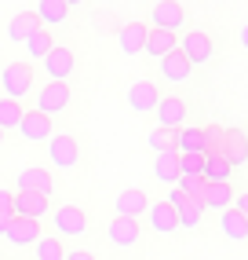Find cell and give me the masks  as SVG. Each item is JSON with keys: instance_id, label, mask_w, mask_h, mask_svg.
Returning a JSON list of instances; mask_svg holds the SVG:
<instances>
[{"instance_id": "6da1fadb", "label": "cell", "mask_w": 248, "mask_h": 260, "mask_svg": "<svg viewBox=\"0 0 248 260\" xmlns=\"http://www.w3.org/2000/svg\"><path fill=\"white\" fill-rule=\"evenodd\" d=\"M0 88H4V99L22 103L33 92V66L29 62H11L0 70Z\"/></svg>"}, {"instance_id": "7a4b0ae2", "label": "cell", "mask_w": 248, "mask_h": 260, "mask_svg": "<svg viewBox=\"0 0 248 260\" xmlns=\"http://www.w3.org/2000/svg\"><path fill=\"white\" fill-rule=\"evenodd\" d=\"M69 95H73V88H69L66 81H48L44 88L37 92V107L33 110H40V114H62L66 107H69Z\"/></svg>"}, {"instance_id": "3957f363", "label": "cell", "mask_w": 248, "mask_h": 260, "mask_svg": "<svg viewBox=\"0 0 248 260\" xmlns=\"http://www.w3.org/2000/svg\"><path fill=\"white\" fill-rule=\"evenodd\" d=\"M48 158L55 169H77L80 165V143L73 136H48Z\"/></svg>"}, {"instance_id": "277c9868", "label": "cell", "mask_w": 248, "mask_h": 260, "mask_svg": "<svg viewBox=\"0 0 248 260\" xmlns=\"http://www.w3.org/2000/svg\"><path fill=\"white\" fill-rule=\"evenodd\" d=\"M168 202L175 205L179 228H190V231H193V228H201V220H204V205H201V198H190L186 190H179V187H175Z\"/></svg>"}, {"instance_id": "5b68a950", "label": "cell", "mask_w": 248, "mask_h": 260, "mask_svg": "<svg viewBox=\"0 0 248 260\" xmlns=\"http://www.w3.org/2000/svg\"><path fill=\"white\" fill-rule=\"evenodd\" d=\"M183 22H186V11H183V4L179 0H157V4L150 8V26L153 29H183Z\"/></svg>"}, {"instance_id": "8992f818", "label": "cell", "mask_w": 248, "mask_h": 260, "mask_svg": "<svg viewBox=\"0 0 248 260\" xmlns=\"http://www.w3.org/2000/svg\"><path fill=\"white\" fill-rule=\"evenodd\" d=\"M51 223H55V235H73V238L88 235V213L80 205H59Z\"/></svg>"}, {"instance_id": "52a82bcc", "label": "cell", "mask_w": 248, "mask_h": 260, "mask_svg": "<svg viewBox=\"0 0 248 260\" xmlns=\"http://www.w3.org/2000/svg\"><path fill=\"white\" fill-rule=\"evenodd\" d=\"M153 114H157V128H164V132H175V128L186 125V103L175 99V95H161Z\"/></svg>"}, {"instance_id": "ba28073f", "label": "cell", "mask_w": 248, "mask_h": 260, "mask_svg": "<svg viewBox=\"0 0 248 260\" xmlns=\"http://www.w3.org/2000/svg\"><path fill=\"white\" fill-rule=\"evenodd\" d=\"M124 99H128V107L135 114H153V107L161 103V84L157 81H135Z\"/></svg>"}, {"instance_id": "9c48e42d", "label": "cell", "mask_w": 248, "mask_h": 260, "mask_svg": "<svg viewBox=\"0 0 248 260\" xmlns=\"http://www.w3.org/2000/svg\"><path fill=\"white\" fill-rule=\"evenodd\" d=\"M179 51L190 59V66H201V62H208V59H212L216 44H212V37H208L204 29H190L186 37L179 41Z\"/></svg>"}, {"instance_id": "30bf717a", "label": "cell", "mask_w": 248, "mask_h": 260, "mask_svg": "<svg viewBox=\"0 0 248 260\" xmlns=\"http://www.w3.org/2000/svg\"><path fill=\"white\" fill-rule=\"evenodd\" d=\"M4 238L11 242V246H19V249H29L33 242L40 238V220H29V216H11V223L4 228Z\"/></svg>"}, {"instance_id": "8fae6325", "label": "cell", "mask_w": 248, "mask_h": 260, "mask_svg": "<svg viewBox=\"0 0 248 260\" xmlns=\"http://www.w3.org/2000/svg\"><path fill=\"white\" fill-rule=\"evenodd\" d=\"M106 238H110L117 249H132V246H139V238H143V228H139V220L113 216L110 228H106Z\"/></svg>"}, {"instance_id": "7c38bea8", "label": "cell", "mask_w": 248, "mask_h": 260, "mask_svg": "<svg viewBox=\"0 0 248 260\" xmlns=\"http://www.w3.org/2000/svg\"><path fill=\"white\" fill-rule=\"evenodd\" d=\"M172 150H175V154H204V150H208L204 128H193V125L175 128V132H172Z\"/></svg>"}, {"instance_id": "4fadbf2b", "label": "cell", "mask_w": 248, "mask_h": 260, "mask_svg": "<svg viewBox=\"0 0 248 260\" xmlns=\"http://www.w3.org/2000/svg\"><path fill=\"white\" fill-rule=\"evenodd\" d=\"M146 220L157 235H175L179 231V216H175V205L172 202H150L146 205Z\"/></svg>"}, {"instance_id": "5bb4252c", "label": "cell", "mask_w": 248, "mask_h": 260, "mask_svg": "<svg viewBox=\"0 0 248 260\" xmlns=\"http://www.w3.org/2000/svg\"><path fill=\"white\" fill-rule=\"evenodd\" d=\"M15 132H19L22 140H29V143H44L48 136H51V117L40 114V110H26Z\"/></svg>"}, {"instance_id": "9a60e30c", "label": "cell", "mask_w": 248, "mask_h": 260, "mask_svg": "<svg viewBox=\"0 0 248 260\" xmlns=\"http://www.w3.org/2000/svg\"><path fill=\"white\" fill-rule=\"evenodd\" d=\"M73 70H77V62H73V51L69 48H51L44 55V74L51 81H69Z\"/></svg>"}, {"instance_id": "2e32d148", "label": "cell", "mask_w": 248, "mask_h": 260, "mask_svg": "<svg viewBox=\"0 0 248 260\" xmlns=\"http://www.w3.org/2000/svg\"><path fill=\"white\" fill-rule=\"evenodd\" d=\"M146 33H150L146 22H128V26H120V29H117V48H120V55L135 59L139 51H143V44H146Z\"/></svg>"}, {"instance_id": "e0dca14e", "label": "cell", "mask_w": 248, "mask_h": 260, "mask_svg": "<svg viewBox=\"0 0 248 260\" xmlns=\"http://www.w3.org/2000/svg\"><path fill=\"white\" fill-rule=\"evenodd\" d=\"M146 205H150L146 190L132 187V190H120V194H117L113 209H117V216H124V220H139V216H146Z\"/></svg>"}, {"instance_id": "ac0fdd59", "label": "cell", "mask_w": 248, "mask_h": 260, "mask_svg": "<svg viewBox=\"0 0 248 260\" xmlns=\"http://www.w3.org/2000/svg\"><path fill=\"white\" fill-rule=\"evenodd\" d=\"M157 62H161V77H164L168 84H183V81H190V74H193L190 59L183 55L179 48L168 51V55H164V59H157Z\"/></svg>"}, {"instance_id": "d6986e66", "label": "cell", "mask_w": 248, "mask_h": 260, "mask_svg": "<svg viewBox=\"0 0 248 260\" xmlns=\"http://www.w3.org/2000/svg\"><path fill=\"white\" fill-rule=\"evenodd\" d=\"M48 202L44 194H26V190H19V194H11V213L15 216H29V220H40L48 213Z\"/></svg>"}, {"instance_id": "ffe728a7", "label": "cell", "mask_w": 248, "mask_h": 260, "mask_svg": "<svg viewBox=\"0 0 248 260\" xmlns=\"http://www.w3.org/2000/svg\"><path fill=\"white\" fill-rule=\"evenodd\" d=\"M175 48H179V33H172V29H150L146 44H143V51L150 59H164L168 51H175Z\"/></svg>"}, {"instance_id": "44dd1931", "label": "cell", "mask_w": 248, "mask_h": 260, "mask_svg": "<svg viewBox=\"0 0 248 260\" xmlns=\"http://www.w3.org/2000/svg\"><path fill=\"white\" fill-rule=\"evenodd\" d=\"M230 172H234V169L223 161L219 150H204L201 154V176H204V183H230Z\"/></svg>"}, {"instance_id": "7402d4cb", "label": "cell", "mask_w": 248, "mask_h": 260, "mask_svg": "<svg viewBox=\"0 0 248 260\" xmlns=\"http://www.w3.org/2000/svg\"><path fill=\"white\" fill-rule=\"evenodd\" d=\"M51 187H55V183H51V172H48V169H37V165L26 169L22 176H19V190H26V194H44V198H51Z\"/></svg>"}, {"instance_id": "603a6c76", "label": "cell", "mask_w": 248, "mask_h": 260, "mask_svg": "<svg viewBox=\"0 0 248 260\" xmlns=\"http://www.w3.org/2000/svg\"><path fill=\"white\" fill-rule=\"evenodd\" d=\"M219 228H223V235L230 242H244L248 238V216L237 213V209H223L219 213Z\"/></svg>"}, {"instance_id": "cb8c5ba5", "label": "cell", "mask_w": 248, "mask_h": 260, "mask_svg": "<svg viewBox=\"0 0 248 260\" xmlns=\"http://www.w3.org/2000/svg\"><path fill=\"white\" fill-rule=\"evenodd\" d=\"M33 15H37L40 26H62L69 8L62 4V0H37V8H33Z\"/></svg>"}, {"instance_id": "d4e9b609", "label": "cell", "mask_w": 248, "mask_h": 260, "mask_svg": "<svg viewBox=\"0 0 248 260\" xmlns=\"http://www.w3.org/2000/svg\"><path fill=\"white\" fill-rule=\"evenodd\" d=\"M230 198H234V187H230V183H208L204 194H201V205H204V209L223 213L226 205H230Z\"/></svg>"}, {"instance_id": "484cf974", "label": "cell", "mask_w": 248, "mask_h": 260, "mask_svg": "<svg viewBox=\"0 0 248 260\" xmlns=\"http://www.w3.org/2000/svg\"><path fill=\"white\" fill-rule=\"evenodd\" d=\"M153 176L161 180V183H175V180H179V154H175V150L157 154V161H153Z\"/></svg>"}, {"instance_id": "4316f807", "label": "cell", "mask_w": 248, "mask_h": 260, "mask_svg": "<svg viewBox=\"0 0 248 260\" xmlns=\"http://www.w3.org/2000/svg\"><path fill=\"white\" fill-rule=\"evenodd\" d=\"M29 249H33V256H37V260H62V253H66V246H62L59 235H40Z\"/></svg>"}, {"instance_id": "83f0119b", "label": "cell", "mask_w": 248, "mask_h": 260, "mask_svg": "<svg viewBox=\"0 0 248 260\" xmlns=\"http://www.w3.org/2000/svg\"><path fill=\"white\" fill-rule=\"evenodd\" d=\"M22 44H26V51H29V59H44L48 51L55 48V44H51V29H48V26H37Z\"/></svg>"}, {"instance_id": "f1b7e54d", "label": "cell", "mask_w": 248, "mask_h": 260, "mask_svg": "<svg viewBox=\"0 0 248 260\" xmlns=\"http://www.w3.org/2000/svg\"><path fill=\"white\" fill-rule=\"evenodd\" d=\"M22 114H26L22 103L0 99V132H15V128H19V121H22Z\"/></svg>"}, {"instance_id": "f546056e", "label": "cell", "mask_w": 248, "mask_h": 260, "mask_svg": "<svg viewBox=\"0 0 248 260\" xmlns=\"http://www.w3.org/2000/svg\"><path fill=\"white\" fill-rule=\"evenodd\" d=\"M37 26H40L37 15H33V11H22V15H15V19L8 22V37H11V41H26Z\"/></svg>"}, {"instance_id": "4dcf8cb0", "label": "cell", "mask_w": 248, "mask_h": 260, "mask_svg": "<svg viewBox=\"0 0 248 260\" xmlns=\"http://www.w3.org/2000/svg\"><path fill=\"white\" fill-rule=\"evenodd\" d=\"M175 183H179V190H186L190 198H201V194H204V187H208L201 172H190V176H179Z\"/></svg>"}, {"instance_id": "1f68e13d", "label": "cell", "mask_w": 248, "mask_h": 260, "mask_svg": "<svg viewBox=\"0 0 248 260\" xmlns=\"http://www.w3.org/2000/svg\"><path fill=\"white\" fill-rule=\"evenodd\" d=\"M146 147H150L153 154H164V150H172V132H164V128H153V132L146 136Z\"/></svg>"}, {"instance_id": "d6a6232c", "label": "cell", "mask_w": 248, "mask_h": 260, "mask_svg": "<svg viewBox=\"0 0 248 260\" xmlns=\"http://www.w3.org/2000/svg\"><path fill=\"white\" fill-rule=\"evenodd\" d=\"M201 172V154H179V176Z\"/></svg>"}, {"instance_id": "836d02e7", "label": "cell", "mask_w": 248, "mask_h": 260, "mask_svg": "<svg viewBox=\"0 0 248 260\" xmlns=\"http://www.w3.org/2000/svg\"><path fill=\"white\" fill-rule=\"evenodd\" d=\"M62 260H95L88 249H69V253H62Z\"/></svg>"}, {"instance_id": "e575fe53", "label": "cell", "mask_w": 248, "mask_h": 260, "mask_svg": "<svg viewBox=\"0 0 248 260\" xmlns=\"http://www.w3.org/2000/svg\"><path fill=\"white\" fill-rule=\"evenodd\" d=\"M11 216H15L11 209H0V235H4V228H8V223H11Z\"/></svg>"}, {"instance_id": "d590c367", "label": "cell", "mask_w": 248, "mask_h": 260, "mask_svg": "<svg viewBox=\"0 0 248 260\" xmlns=\"http://www.w3.org/2000/svg\"><path fill=\"white\" fill-rule=\"evenodd\" d=\"M0 209H11V190H0Z\"/></svg>"}, {"instance_id": "8d00e7d4", "label": "cell", "mask_w": 248, "mask_h": 260, "mask_svg": "<svg viewBox=\"0 0 248 260\" xmlns=\"http://www.w3.org/2000/svg\"><path fill=\"white\" fill-rule=\"evenodd\" d=\"M62 4H66V8H77V4H84V0H62Z\"/></svg>"}, {"instance_id": "74e56055", "label": "cell", "mask_w": 248, "mask_h": 260, "mask_svg": "<svg viewBox=\"0 0 248 260\" xmlns=\"http://www.w3.org/2000/svg\"><path fill=\"white\" fill-rule=\"evenodd\" d=\"M0 143H4V132H0Z\"/></svg>"}]
</instances>
